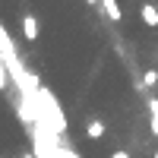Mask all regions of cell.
Returning a JSON list of instances; mask_svg holds the SVG:
<instances>
[{"label": "cell", "instance_id": "obj_7", "mask_svg": "<svg viewBox=\"0 0 158 158\" xmlns=\"http://www.w3.org/2000/svg\"><path fill=\"white\" fill-rule=\"evenodd\" d=\"M6 89V70H3V63H0V92Z\"/></svg>", "mask_w": 158, "mask_h": 158}, {"label": "cell", "instance_id": "obj_8", "mask_svg": "<svg viewBox=\"0 0 158 158\" xmlns=\"http://www.w3.org/2000/svg\"><path fill=\"white\" fill-rule=\"evenodd\" d=\"M111 158H133V155H130V152H114Z\"/></svg>", "mask_w": 158, "mask_h": 158}, {"label": "cell", "instance_id": "obj_10", "mask_svg": "<svg viewBox=\"0 0 158 158\" xmlns=\"http://www.w3.org/2000/svg\"><path fill=\"white\" fill-rule=\"evenodd\" d=\"M155 158H158V152H155Z\"/></svg>", "mask_w": 158, "mask_h": 158}, {"label": "cell", "instance_id": "obj_2", "mask_svg": "<svg viewBox=\"0 0 158 158\" xmlns=\"http://www.w3.org/2000/svg\"><path fill=\"white\" fill-rule=\"evenodd\" d=\"M22 35H25V41H35V38H38V19L35 16L22 19Z\"/></svg>", "mask_w": 158, "mask_h": 158}, {"label": "cell", "instance_id": "obj_5", "mask_svg": "<svg viewBox=\"0 0 158 158\" xmlns=\"http://www.w3.org/2000/svg\"><path fill=\"white\" fill-rule=\"evenodd\" d=\"M149 114H152V133L158 136V98H149Z\"/></svg>", "mask_w": 158, "mask_h": 158}, {"label": "cell", "instance_id": "obj_3", "mask_svg": "<svg viewBox=\"0 0 158 158\" xmlns=\"http://www.w3.org/2000/svg\"><path fill=\"white\" fill-rule=\"evenodd\" d=\"M85 133H89L92 139H101L104 133H108V127H104L101 120H89V123H85Z\"/></svg>", "mask_w": 158, "mask_h": 158}, {"label": "cell", "instance_id": "obj_4", "mask_svg": "<svg viewBox=\"0 0 158 158\" xmlns=\"http://www.w3.org/2000/svg\"><path fill=\"white\" fill-rule=\"evenodd\" d=\"M101 3H104V10H108V16H111L114 22L123 16V13H120V6H117V0H101Z\"/></svg>", "mask_w": 158, "mask_h": 158}, {"label": "cell", "instance_id": "obj_9", "mask_svg": "<svg viewBox=\"0 0 158 158\" xmlns=\"http://www.w3.org/2000/svg\"><path fill=\"white\" fill-rule=\"evenodd\" d=\"M22 158H38V155H35V152H25V155H22Z\"/></svg>", "mask_w": 158, "mask_h": 158}, {"label": "cell", "instance_id": "obj_6", "mask_svg": "<svg viewBox=\"0 0 158 158\" xmlns=\"http://www.w3.org/2000/svg\"><path fill=\"white\" fill-rule=\"evenodd\" d=\"M142 82H146L149 89H155L158 85V70H146V73H142Z\"/></svg>", "mask_w": 158, "mask_h": 158}, {"label": "cell", "instance_id": "obj_1", "mask_svg": "<svg viewBox=\"0 0 158 158\" xmlns=\"http://www.w3.org/2000/svg\"><path fill=\"white\" fill-rule=\"evenodd\" d=\"M142 22H146L149 29H158V6L152 3V0L142 3Z\"/></svg>", "mask_w": 158, "mask_h": 158}]
</instances>
